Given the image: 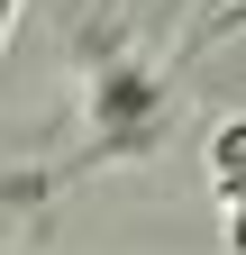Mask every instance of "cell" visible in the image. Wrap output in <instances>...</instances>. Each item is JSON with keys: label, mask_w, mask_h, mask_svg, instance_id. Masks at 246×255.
Listing matches in <instances>:
<instances>
[{"label": "cell", "mask_w": 246, "mask_h": 255, "mask_svg": "<svg viewBox=\"0 0 246 255\" xmlns=\"http://www.w3.org/2000/svg\"><path fill=\"white\" fill-rule=\"evenodd\" d=\"M82 119H91V164H110V155L146 146V137L164 128V82H155V64H137V55L101 64V73H91Z\"/></svg>", "instance_id": "1"}, {"label": "cell", "mask_w": 246, "mask_h": 255, "mask_svg": "<svg viewBox=\"0 0 246 255\" xmlns=\"http://www.w3.org/2000/svg\"><path fill=\"white\" fill-rule=\"evenodd\" d=\"M9 18H18V0H0V46H9Z\"/></svg>", "instance_id": "2"}]
</instances>
